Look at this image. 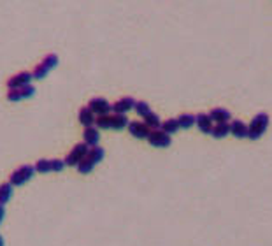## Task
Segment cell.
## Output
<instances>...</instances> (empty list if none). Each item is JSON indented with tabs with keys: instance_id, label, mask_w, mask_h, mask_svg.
<instances>
[{
	"instance_id": "17",
	"label": "cell",
	"mask_w": 272,
	"mask_h": 246,
	"mask_svg": "<svg viewBox=\"0 0 272 246\" xmlns=\"http://www.w3.org/2000/svg\"><path fill=\"white\" fill-rule=\"evenodd\" d=\"M195 125L198 127V130H200L202 134H211V129H213V121H211L208 114H204V113L195 116Z\"/></svg>"
},
{
	"instance_id": "15",
	"label": "cell",
	"mask_w": 272,
	"mask_h": 246,
	"mask_svg": "<svg viewBox=\"0 0 272 246\" xmlns=\"http://www.w3.org/2000/svg\"><path fill=\"white\" fill-rule=\"evenodd\" d=\"M230 134L235 136L237 139H246L248 137V125L241 120H233L230 123Z\"/></svg>"
},
{
	"instance_id": "3",
	"label": "cell",
	"mask_w": 272,
	"mask_h": 246,
	"mask_svg": "<svg viewBox=\"0 0 272 246\" xmlns=\"http://www.w3.org/2000/svg\"><path fill=\"white\" fill-rule=\"evenodd\" d=\"M58 55H55V53H49L48 56H44V60H41L39 64L36 65V69H33L32 76L33 79H44L46 76L49 74L51 71H55L56 67H58Z\"/></svg>"
},
{
	"instance_id": "26",
	"label": "cell",
	"mask_w": 272,
	"mask_h": 246,
	"mask_svg": "<svg viewBox=\"0 0 272 246\" xmlns=\"http://www.w3.org/2000/svg\"><path fill=\"white\" fill-rule=\"evenodd\" d=\"M4 218H6V204H0V225H2Z\"/></svg>"
},
{
	"instance_id": "27",
	"label": "cell",
	"mask_w": 272,
	"mask_h": 246,
	"mask_svg": "<svg viewBox=\"0 0 272 246\" xmlns=\"http://www.w3.org/2000/svg\"><path fill=\"white\" fill-rule=\"evenodd\" d=\"M0 246H6V241H4V237H2V234H0Z\"/></svg>"
},
{
	"instance_id": "6",
	"label": "cell",
	"mask_w": 272,
	"mask_h": 246,
	"mask_svg": "<svg viewBox=\"0 0 272 246\" xmlns=\"http://www.w3.org/2000/svg\"><path fill=\"white\" fill-rule=\"evenodd\" d=\"M88 149L90 148H88L84 143L76 144L74 148L71 149V153L67 155V159L63 160L65 165H69V167H78V165L81 164V160L88 155Z\"/></svg>"
},
{
	"instance_id": "13",
	"label": "cell",
	"mask_w": 272,
	"mask_h": 246,
	"mask_svg": "<svg viewBox=\"0 0 272 246\" xmlns=\"http://www.w3.org/2000/svg\"><path fill=\"white\" fill-rule=\"evenodd\" d=\"M98 141H100V130L97 127H86L83 132V143L88 148H93V146H98Z\"/></svg>"
},
{
	"instance_id": "23",
	"label": "cell",
	"mask_w": 272,
	"mask_h": 246,
	"mask_svg": "<svg viewBox=\"0 0 272 246\" xmlns=\"http://www.w3.org/2000/svg\"><path fill=\"white\" fill-rule=\"evenodd\" d=\"M143 120H144V123H146V125H148L151 130L160 129V125H162V120H160V116H158L156 113H153V111L148 114V116H144Z\"/></svg>"
},
{
	"instance_id": "11",
	"label": "cell",
	"mask_w": 272,
	"mask_h": 246,
	"mask_svg": "<svg viewBox=\"0 0 272 246\" xmlns=\"http://www.w3.org/2000/svg\"><path fill=\"white\" fill-rule=\"evenodd\" d=\"M128 132L132 134L135 139H148L151 129L144 121H130L128 123Z\"/></svg>"
},
{
	"instance_id": "12",
	"label": "cell",
	"mask_w": 272,
	"mask_h": 246,
	"mask_svg": "<svg viewBox=\"0 0 272 246\" xmlns=\"http://www.w3.org/2000/svg\"><path fill=\"white\" fill-rule=\"evenodd\" d=\"M135 102H137L135 99H133V97H128V95H126V97H121L120 101H116V102L113 104L114 114H125V116H126V113L133 109Z\"/></svg>"
},
{
	"instance_id": "4",
	"label": "cell",
	"mask_w": 272,
	"mask_h": 246,
	"mask_svg": "<svg viewBox=\"0 0 272 246\" xmlns=\"http://www.w3.org/2000/svg\"><path fill=\"white\" fill-rule=\"evenodd\" d=\"M36 176V167L33 165H21L16 171H13V174L9 176L11 184L13 187H23L25 183H28L30 179Z\"/></svg>"
},
{
	"instance_id": "10",
	"label": "cell",
	"mask_w": 272,
	"mask_h": 246,
	"mask_svg": "<svg viewBox=\"0 0 272 246\" xmlns=\"http://www.w3.org/2000/svg\"><path fill=\"white\" fill-rule=\"evenodd\" d=\"M32 72H18V74L11 76L7 79V88L9 90H14V88H21V86H26V84H32Z\"/></svg>"
},
{
	"instance_id": "19",
	"label": "cell",
	"mask_w": 272,
	"mask_h": 246,
	"mask_svg": "<svg viewBox=\"0 0 272 246\" xmlns=\"http://www.w3.org/2000/svg\"><path fill=\"white\" fill-rule=\"evenodd\" d=\"M14 187L11 183H2L0 184V204H7L13 199Z\"/></svg>"
},
{
	"instance_id": "5",
	"label": "cell",
	"mask_w": 272,
	"mask_h": 246,
	"mask_svg": "<svg viewBox=\"0 0 272 246\" xmlns=\"http://www.w3.org/2000/svg\"><path fill=\"white\" fill-rule=\"evenodd\" d=\"M33 167H36V172H41V174L62 172L65 169V162L58 159H41V160H37V164L33 165Z\"/></svg>"
},
{
	"instance_id": "7",
	"label": "cell",
	"mask_w": 272,
	"mask_h": 246,
	"mask_svg": "<svg viewBox=\"0 0 272 246\" xmlns=\"http://www.w3.org/2000/svg\"><path fill=\"white\" fill-rule=\"evenodd\" d=\"M36 86L33 84H26V86L21 88H14V90L7 91V101L9 102H20V101H26V99H32L36 95Z\"/></svg>"
},
{
	"instance_id": "1",
	"label": "cell",
	"mask_w": 272,
	"mask_h": 246,
	"mask_svg": "<svg viewBox=\"0 0 272 246\" xmlns=\"http://www.w3.org/2000/svg\"><path fill=\"white\" fill-rule=\"evenodd\" d=\"M128 118L125 114H106L95 118V125L98 130H123L128 127Z\"/></svg>"
},
{
	"instance_id": "25",
	"label": "cell",
	"mask_w": 272,
	"mask_h": 246,
	"mask_svg": "<svg viewBox=\"0 0 272 246\" xmlns=\"http://www.w3.org/2000/svg\"><path fill=\"white\" fill-rule=\"evenodd\" d=\"M95 169V165L90 162V160L86 159V157H84V159L81 160V164L78 165V171L81 172V174H90L91 171H93Z\"/></svg>"
},
{
	"instance_id": "24",
	"label": "cell",
	"mask_w": 272,
	"mask_h": 246,
	"mask_svg": "<svg viewBox=\"0 0 272 246\" xmlns=\"http://www.w3.org/2000/svg\"><path fill=\"white\" fill-rule=\"evenodd\" d=\"M133 109H135V113L139 114L141 118L148 116V114L151 113V106H149L148 102H143V101L135 102V106H133Z\"/></svg>"
},
{
	"instance_id": "21",
	"label": "cell",
	"mask_w": 272,
	"mask_h": 246,
	"mask_svg": "<svg viewBox=\"0 0 272 246\" xmlns=\"http://www.w3.org/2000/svg\"><path fill=\"white\" fill-rule=\"evenodd\" d=\"M160 130H163L165 134H176L179 130V123H178V120L176 118H168V120H165V121H162V125H160Z\"/></svg>"
},
{
	"instance_id": "8",
	"label": "cell",
	"mask_w": 272,
	"mask_h": 246,
	"mask_svg": "<svg viewBox=\"0 0 272 246\" xmlns=\"http://www.w3.org/2000/svg\"><path fill=\"white\" fill-rule=\"evenodd\" d=\"M88 109H90L95 116H106V114H109L111 109H113V104L104 97H93L88 102Z\"/></svg>"
},
{
	"instance_id": "16",
	"label": "cell",
	"mask_w": 272,
	"mask_h": 246,
	"mask_svg": "<svg viewBox=\"0 0 272 246\" xmlns=\"http://www.w3.org/2000/svg\"><path fill=\"white\" fill-rule=\"evenodd\" d=\"M104 157H106V149L100 148V146H93V148L88 149L86 159L90 160L93 165H97V164H100L102 160H104Z\"/></svg>"
},
{
	"instance_id": "14",
	"label": "cell",
	"mask_w": 272,
	"mask_h": 246,
	"mask_svg": "<svg viewBox=\"0 0 272 246\" xmlns=\"http://www.w3.org/2000/svg\"><path fill=\"white\" fill-rule=\"evenodd\" d=\"M209 120L216 121V123H228L232 120V113L225 107H214V109L209 111Z\"/></svg>"
},
{
	"instance_id": "2",
	"label": "cell",
	"mask_w": 272,
	"mask_h": 246,
	"mask_svg": "<svg viewBox=\"0 0 272 246\" xmlns=\"http://www.w3.org/2000/svg\"><path fill=\"white\" fill-rule=\"evenodd\" d=\"M269 114L265 113H258L255 118L250 121V125H248V137L250 139H260V137L265 134V130L269 129Z\"/></svg>"
},
{
	"instance_id": "18",
	"label": "cell",
	"mask_w": 272,
	"mask_h": 246,
	"mask_svg": "<svg viewBox=\"0 0 272 246\" xmlns=\"http://www.w3.org/2000/svg\"><path fill=\"white\" fill-rule=\"evenodd\" d=\"M228 134H230V125H228V123H216V125L211 129V136H213L214 139H223Z\"/></svg>"
},
{
	"instance_id": "9",
	"label": "cell",
	"mask_w": 272,
	"mask_h": 246,
	"mask_svg": "<svg viewBox=\"0 0 272 246\" xmlns=\"http://www.w3.org/2000/svg\"><path fill=\"white\" fill-rule=\"evenodd\" d=\"M171 141H172L171 136L160 129L151 130L148 136V143L151 144L153 148H167V146H171Z\"/></svg>"
},
{
	"instance_id": "20",
	"label": "cell",
	"mask_w": 272,
	"mask_h": 246,
	"mask_svg": "<svg viewBox=\"0 0 272 246\" xmlns=\"http://www.w3.org/2000/svg\"><path fill=\"white\" fill-rule=\"evenodd\" d=\"M95 114L91 113L90 109H88V106H84V107H81V111H79V121L83 123L84 127H91L95 123Z\"/></svg>"
},
{
	"instance_id": "22",
	"label": "cell",
	"mask_w": 272,
	"mask_h": 246,
	"mask_svg": "<svg viewBox=\"0 0 272 246\" xmlns=\"http://www.w3.org/2000/svg\"><path fill=\"white\" fill-rule=\"evenodd\" d=\"M179 123V129H191V127L195 125V116L193 114H190V113H185V114H181V116H178L176 118Z\"/></svg>"
}]
</instances>
